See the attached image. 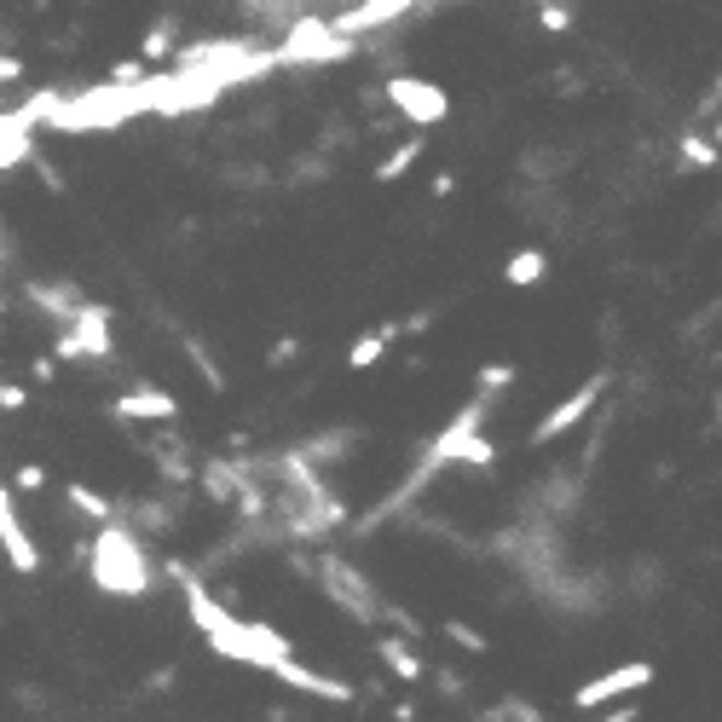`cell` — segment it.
Here are the masks:
<instances>
[{"label":"cell","mask_w":722,"mask_h":722,"mask_svg":"<svg viewBox=\"0 0 722 722\" xmlns=\"http://www.w3.org/2000/svg\"><path fill=\"white\" fill-rule=\"evenodd\" d=\"M110 416H116V423H174L179 399L168 388H156V382H139V388L110 399Z\"/></svg>","instance_id":"cell-12"},{"label":"cell","mask_w":722,"mask_h":722,"mask_svg":"<svg viewBox=\"0 0 722 722\" xmlns=\"http://www.w3.org/2000/svg\"><path fill=\"white\" fill-rule=\"evenodd\" d=\"M174 682H179V676H174V665H156V671L145 676V694H168Z\"/></svg>","instance_id":"cell-33"},{"label":"cell","mask_w":722,"mask_h":722,"mask_svg":"<svg viewBox=\"0 0 722 722\" xmlns=\"http://www.w3.org/2000/svg\"><path fill=\"white\" fill-rule=\"evenodd\" d=\"M601 722H641V711H636V706H613V711L601 717Z\"/></svg>","instance_id":"cell-36"},{"label":"cell","mask_w":722,"mask_h":722,"mask_svg":"<svg viewBox=\"0 0 722 722\" xmlns=\"http://www.w3.org/2000/svg\"><path fill=\"white\" fill-rule=\"evenodd\" d=\"M428 156V133H405L399 139V145L382 156V163H376V186H393V179H405L416 163H423Z\"/></svg>","instance_id":"cell-17"},{"label":"cell","mask_w":722,"mask_h":722,"mask_svg":"<svg viewBox=\"0 0 722 722\" xmlns=\"http://www.w3.org/2000/svg\"><path fill=\"white\" fill-rule=\"evenodd\" d=\"M504 388H514V365H486V370H480V382H474V399H486V405H492Z\"/></svg>","instance_id":"cell-26"},{"label":"cell","mask_w":722,"mask_h":722,"mask_svg":"<svg viewBox=\"0 0 722 722\" xmlns=\"http://www.w3.org/2000/svg\"><path fill=\"white\" fill-rule=\"evenodd\" d=\"M7 307H12V300H7V295H0V312H7Z\"/></svg>","instance_id":"cell-38"},{"label":"cell","mask_w":722,"mask_h":722,"mask_svg":"<svg viewBox=\"0 0 722 722\" xmlns=\"http://www.w3.org/2000/svg\"><path fill=\"white\" fill-rule=\"evenodd\" d=\"M0 549H7V567L17 578H35L42 572V544L29 537L24 514H17V497L7 492V480H0Z\"/></svg>","instance_id":"cell-10"},{"label":"cell","mask_w":722,"mask_h":722,"mask_svg":"<svg viewBox=\"0 0 722 722\" xmlns=\"http://www.w3.org/2000/svg\"><path fill=\"white\" fill-rule=\"evenodd\" d=\"M682 163H688V168H717V145H711V139H699V133H682Z\"/></svg>","instance_id":"cell-28"},{"label":"cell","mask_w":722,"mask_h":722,"mask_svg":"<svg viewBox=\"0 0 722 722\" xmlns=\"http://www.w3.org/2000/svg\"><path fill=\"white\" fill-rule=\"evenodd\" d=\"M393 722H416V706H411V699H399V706H393Z\"/></svg>","instance_id":"cell-37"},{"label":"cell","mask_w":722,"mask_h":722,"mask_svg":"<svg viewBox=\"0 0 722 722\" xmlns=\"http://www.w3.org/2000/svg\"><path fill=\"white\" fill-rule=\"evenodd\" d=\"M139 451L151 457V469H156V480H163L168 492H191V480H197V463H191V439H186V434L163 428L156 439H139Z\"/></svg>","instance_id":"cell-11"},{"label":"cell","mask_w":722,"mask_h":722,"mask_svg":"<svg viewBox=\"0 0 722 722\" xmlns=\"http://www.w3.org/2000/svg\"><path fill=\"white\" fill-rule=\"evenodd\" d=\"M29 382H58V365H52V353H35V358H29Z\"/></svg>","instance_id":"cell-32"},{"label":"cell","mask_w":722,"mask_h":722,"mask_svg":"<svg viewBox=\"0 0 722 722\" xmlns=\"http://www.w3.org/2000/svg\"><path fill=\"white\" fill-rule=\"evenodd\" d=\"M544 504H549V514H567L572 504H578V497H584V486H578V474H567V480H560V474H549L544 480Z\"/></svg>","instance_id":"cell-24"},{"label":"cell","mask_w":722,"mask_h":722,"mask_svg":"<svg viewBox=\"0 0 722 722\" xmlns=\"http://www.w3.org/2000/svg\"><path fill=\"white\" fill-rule=\"evenodd\" d=\"M186 358H191V365H197V376H203V382L220 393V388H226V370H220L214 365V353H209V341L203 335H186Z\"/></svg>","instance_id":"cell-23"},{"label":"cell","mask_w":722,"mask_h":722,"mask_svg":"<svg viewBox=\"0 0 722 722\" xmlns=\"http://www.w3.org/2000/svg\"><path fill=\"white\" fill-rule=\"evenodd\" d=\"M209 648L220 659H237V665H255V671H272V665H284V659H295L289 636H277L272 625H260V618H237V625L220 641H209Z\"/></svg>","instance_id":"cell-6"},{"label":"cell","mask_w":722,"mask_h":722,"mask_svg":"<svg viewBox=\"0 0 722 722\" xmlns=\"http://www.w3.org/2000/svg\"><path fill=\"white\" fill-rule=\"evenodd\" d=\"M544 272H549V255H544V249H514V255L504 260V284H509V289L544 284Z\"/></svg>","instance_id":"cell-20"},{"label":"cell","mask_w":722,"mask_h":722,"mask_svg":"<svg viewBox=\"0 0 722 722\" xmlns=\"http://www.w3.org/2000/svg\"><path fill=\"white\" fill-rule=\"evenodd\" d=\"M300 358V341L295 335H277L272 347H267V370H284V365H295Z\"/></svg>","instance_id":"cell-30"},{"label":"cell","mask_w":722,"mask_h":722,"mask_svg":"<svg viewBox=\"0 0 722 722\" xmlns=\"http://www.w3.org/2000/svg\"><path fill=\"white\" fill-rule=\"evenodd\" d=\"M376 659H382V665L405 682V688H423V682H428V659L416 653V648H405L399 636H388V630L376 636Z\"/></svg>","instance_id":"cell-15"},{"label":"cell","mask_w":722,"mask_h":722,"mask_svg":"<svg viewBox=\"0 0 722 722\" xmlns=\"http://www.w3.org/2000/svg\"><path fill=\"white\" fill-rule=\"evenodd\" d=\"M382 105L399 116V122H411L416 133L451 122V93L439 82H423V75H405V70H393L382 82Z\"/></svg>","instance_id":"cell-4"},{"label":"cell","mask_w":722,"mask_h":722,"mask_svg":"<svg viewBox=\"0 0 722 722\" xmlns=\"http://www.w3.org/2000/svg\"><path fill=\"white\" fill-rule=\"evenodd\" d=\"M353 446H358L353 428H335V434H318V439H307V446H295V451H300V463H312L318 474H324V469L341 463V457H347Z\"/></svg>","instance_id":"cell-18"},{"label":"cell","mask_w":722,"mask_h":722,"mask_svg":"<svg viewBox=\"0 0 722 722\" xmlns=\"http://www.w3.org/2000/svg\"><path fill=\"white\" fill-rule=\"evenodd\" d=\"M648 682H653V665H648V659H630V665H613V671H601V676H590V682H578L572 706H578V711H601V706H618V699H625V694L648 688Z\"/></svg>","instance_id":"cell-8"},{"label":"cell","mask_w":722,"mask_h":722,"mask_svg":"<svg viewBox=\"0 0 722 722\" xmlns=\"http://www.w3.org/2000/svg\"><path fill=\"white\" fill-rule=\"evenodd\" d=\"M514 174L532 179V186H549V179L567 174V151H560V145H526L514 156Z\"/></svg>","instance_id":"cell-16"},{"label":"cell","mask_w":722,"mask_h":722,"mask_svg":"<svg viewBox=\"0 0 722 722\" xmlns=\"http://www.w3.org/2000/svg\"><path fill=\"white\" fill-rule=\"evenodd\" d=\"M174 52H179V24L174 17H156L145 29V42H139V64H174Z\"/></svg>","instance_id":"cell-21"},{"label":"cell","mask_w":722,"mask_h":722,"mask_svg":"<svg viewBox=\"0 0 722 722\" xmlns=\"http://www.w3.org/2000/svg\"><path fill=\"white\" fill-rule=\"evenodd\" d=\"M347 58H358V47L330 35V24L318 12H300L284 29V47H272L277 70H324V64H347Z\"/></svg>","instance_id":"cell-3"},{"label":"cell","mask_w":722,"mask_h":722,"mask_svg":"<svg viewBox=\"0 0 722 722\" xmlns=\"http://www.w3.org/2000/svg\"><path fill=\"white\" fill-rule=\"evenodd\" d=\"M272 676L284 682L295 694H312V699H330V706H358V688L353 682H341L330 671H307L300 659H284V665H272Z\"/></svg>","instance_id":"cell-13"},{"label":"cell","mask_w":722,"mask_h":722,"mask_svg":"<svg viewBox=\"0 0 722 722\" xmlns=\"http://www.w3.org/2000/svg\"><path fill=\"white\" fill-rule=\"evenodd\" d=\"M572 17H578V12H572V7H555V0H544V7H537V24H544L549 35H567Z\"/></svg>","instance_id":"cell-29"},{"label":"cell","mask_w":722,"mask_h":722,"mask_svg":"<svg viewBox=\"0 0 722 722\" xmlns=\"http://www.w3.org/2000/svg\"><path fill=\"white\" fill-rule=\"evenodd\" d=\"M423 7L416 0H358V7H335L324 24H330V35H341V42H365V35H382V29H393L399 17H416Z\"/></svg>","instance_id":"cell-7"},{"label":"cell","mask_w":722,"mask_h":722,"mask_svg":"<svg viewBox=\"0 0 722 722\" xmlns=\"http://www.w3.org/2000/svg\"><path fill=\"white\" fill-rule=\"evenodd\" d=\"M29 168H35V179H42V191H64V174H58V168L47 163V156H42V151H35V156H29Z\"/></svg>","instance_id":"cell-31"},{"label":"cell","mask_w":722,"mask_h":722,"mask_svg":"<svg viewBox=\"0 0 722 722\" xmlns=\"http://www.w3.org/2000/svg\"><path fill=\"white\" fill-rule=\"evenodd\" d=\"M24 300H35V312L52 318L58 330H64L70 318L87 307V295L75 289V284H64V277H52V284H47V277H29V284H24Z\"/></svg>","instance_id":"cell-14"},{"label":"cell","mask_w":722,"mask_h":722,"mask_svg":"<svg viewBox=\"0 0 722 722\" xmlns=\"http://www.w3.org/2000/svg\"><path fill=\"white\" fill-rule=\"evenodd\" d=\"M457 191V174L446 168V174H434V203H446V197Z\"/></svg>","instance_id":"cell-35"},{"label":"cell","mask_w":722,"mask_h":722,"mask_svg":"<svg viewBox=\"0 0 722 722\" xmlns=\"http://www.w3.org/2000/svg\"><path fill=\"white\" fill-rule=\"evenodd\" d=\"M439 630H446V641H451V648H463V653H492V641L480 636L474 625H463V618H446Z\"/></svg>","instance_id":"cell-25"},{"label":"cell","mask_w":722,"mask_h":722,"mask_svg":"<svg viewBox=\"0 0 722 722\" xmlns=\"http://www.w3.org/2000/svg\"><path fill=\"white\" fill-rule=\"evenodd\" d=\"M607 388H613V376H607V370H595V376H590V382L578 388V393H567L555 411H544V423L532 428V446H555L560 434H572V428H578V423H584V416L595 411V399L607 393Z\"/></svg>","instance_id":"cell-9"},{"label":"cell","mask_w":722,"mask_h":722,"mask_svg":"<svg viewBox=\"0 0 722 722\" xmlns=\"http://www.w3.org/2000/svg\"><path fill=\"white\" fill-rule=\"evenodd\" d=\"M110 318H116V312L105 307V300H87V307L75 312L64 330H58V341H52V365H105V358L116 353Z\"/></svg>","instance_id":"cell-5"},{"label":"cell","mask_w":722,"mask_h":722,"mask_svg":"<svg viewBox=\"0 0 722 722\" xmlns=\"http://www.w3.org/2000/svg\"><path fill=\"white\" fill-rule=\"evenodd\" d=\"M29 405V393L17 388V382H0V411H24Z\"/></svg>","instance_id":"cell-34"},{"label":"cell","mask_w":722,"mask_h":722,"mask_svg":"<svg viewBox=\"0 0 722 722\" xmlns=\"http://www.w3.org/2000/svg\"><path fill=\"white\" fill-rule=\"evenodd\" d=\"M64 504H70L75 514H87V532L105 526V520H116V504H110V497L93 492V486H82V480H70V486H64Z\"/></svg>","instance_id":"cell-22"},{"label":"cell","mask_w":722,"mask_h":722,"mask_svg":"<svg viewBox=\"0 0 722 722\" xmlns=\"http://www.w3.org/2000/svg\"><path fill=\"white\" fill-rule=\"evenodd\" d=\"M312 572H318V584H324L330 607H341L347 618H358V625H370V630L382 625V590H376V578H365L347 555L324 549L312 560Z\"/></svg>","instance_id":"cell-2"},{"label":"cell","mask_w":722,"mask_h":722,"mask_svg":"<svg viewBox=\"0 0 722 722\" xmlns=\"http://www.w3.org/2000/svg\"><path fill=\"white\" fill-rule=\"evenodd\" d=\"M87 578L98 595L139 601L156 590V560L145 549V537H133L122 520H105V526L87 532Z\"/></svg>","instance_id":"cell-1"},{"label":"cell","mask_w":722,"mask_h":722,"mask_svg":"<svg viewBox=\"0 0 722 722\" xmlns=\"http://www.w3.org/2000/svg\"><path fill=\"white\" fill-rule=\"evenodd\" d=\"M393 341H399V318H388L382 330H365V335H358L353 347H347V370H370L376 358H382V353L393 347Z\"/></svg>","instance_id":"cell-19"},{"label":"cell","mask_w":722,"mask_h":722,"mask_svg":"<svg viewBox=\"0 0 722 722\" xmlns=\"http://www.w3.org/2000/svg\"><path fill=\"white\" fill-rule=\"evenodd\" d=\"M7 492H12V497H42V492H47V469H42V463H17V474H12Z\"/></svg>","instance_id":"cell-27"}]
</instances>
